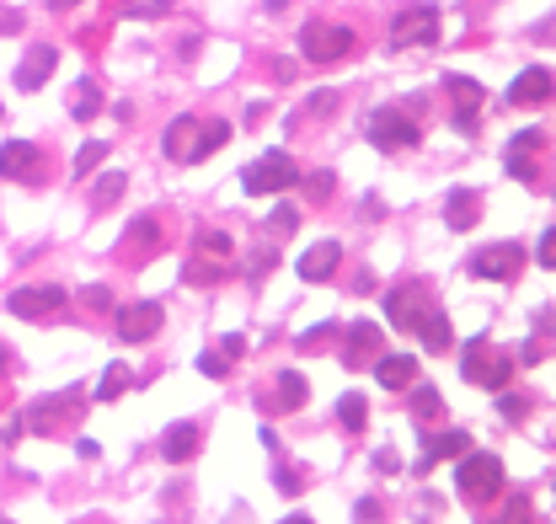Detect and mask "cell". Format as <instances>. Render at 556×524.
Segmentation results:
<instances>
[{
  "label": "cell",
  "instance_id": "obj_1",
  "mask_svg": "<svg viewBox=\"0 0 556 524\" xmlns=\"http://www.w3.org/2000/svg\"><path fill=\"white\" fill-rule=\"evenodd\" d=\"M385 316H391L401 332H417V337H423L428 353H450V343H455L450 316H444L439 305L428 300L423 284H401V289H391V295H385Z\"/></svg>",
  "mask_w": 556,
  "mask_h": 524
},
{
  "label": "cell",
  "instance_id": "obj_2",
  "mask_svg": "<svg viewBox=\"0 0 556 524\" xmlns=\"http://www.w3.org/2000/svg\"><path fill=\"white\" fill-rule=\"evenodd\" d=\"M460 460V466H455V487H460V498H466V503H492V498H498V492H503V460L498 455H455Z\"/></svg>",
  "mask_w": 556,
  "mask_h": 524
},
{
  "label": "cell",
  "instance_id": "obj_3",
  "mask_svg": "<svg viewBox=\"0 0 556 524\" xmlns=\"http://www.w3.org/2000/svg\"><path fill=\"white\" fill-rule=\"evenodd\" d=\"M295 182H300V166H295V156H284V150H268V156H257L241 172V188L252 193V198L284 193V188H295Z\"/></svg>",
  "mask_w": 556,
  "mask_h": 524
},
{
  "label": "cell",
  "instance_id": "obj_4",
  "mask_svg": "<svg viewBox=\"0 0 556 524\" xmlns=\"http://www.w3.org/2000/svg\"><path fill=\"white\" fill-rule=\"evenodd\" d=\"M439 38H444V22H439V6H428V0H417V6H407L391 22L396 49H428V43H439Z\"/></svg>",
  "mask_w": 556,
  "mask_h": 524
},
{
  "label": "cell",
  "instance_id": "obj_5",
  "mask_svg": "<svg viewBox=\"0 0 556 524\" xmlns=\"http://www.w3.org/2000/svg\"><path fill=\"white\" fill-rule=\"evenodd\" d=\"M300 54L311 59V65H337V59H348V54H353V27H337V22H305Z\"/></svg>",
  "mask_w": 556,
  "mask_h": 524
},
{
  "label": "cell",
  "instance_id": "obj_6",
  "mask_svg": "<svg viewBox=\"0 0 556 524\" xmlns=\"http://www.w3.org/2000/svg\"><path fill=\"white\" fill-rule=\"evenodd\" d=\"M466 380L487 385V391H503V385L514 380V359H508L503 348H492L487 337H476V343H466Z\"/></svg>",
  "mask_w": 556,
  "mask_h": 524
},
{
  "label": "cell",
  "instance_id": "obj_7",
  "mask_svg": "<svg viewBox=\"0 0 556 524\" xmlns=\"http://www.w3.org/2000/svg\"><path fill=\"white\" fill-rule=\"evenodd\" d=\"M236 273V252H230L225 236H204V252L188 257V284L209 289V284H225Z\"/></svg>",
  "mask_w": 556,
  "mask_h": 524
},
{
  "label": "cell",
  "instance_id": "obj_8",
  "mask_svg": "<svg viewBox=\"0 0 556 524\" xmlns=\"http://www.w3.org/2000/svg\"><path fill=\"white\" fill-rule=\"evenodd\" d=\"M369 140H375L380 150H412L417 140H423V129L412 123L407 107H380V113L369 118Z\"/></svg>",
  "mask_w": 556,
  "mask_h": 524
},
{
  "label": "cell",
  "instance_id": "obj_9",
  "mask_svg": "<svg viewBox=\"0 0 556 524\" xmlns=\"http://www.w3.org/2000/svg\"><path fill=\"white\" fill-rule=\"evenodd\" d=\"M70 305V295L59 284H33V289H17V295L6 300V311L11 316H22V321H49V316H59Z\"/></svg>",
  "mask_w": 556,
  "mask_h": 524
},
{
  "label": "cell",
  "instance_id": "obj_10",
  "mask_svg": "<svg viewBox=\"0 0 556 524\" xmlns=\"http://www.w3.org/2000/svg\"><path fill=\"white\" fill-rule=\"evenodd\" d=\"M0 177L6 182H43V150L33 140L0 145Z\"/></svg>",
  "mask_w": 556,
  "mask_h": 524
},
{
  "label": "cell",
  "instance_id": "obj_11",
  "mask_svg": "<svg viewBox=\"0 0 556 524\" xmlns=\"http://www.w3.org/2000/svg\"><path fill=\"white\" fill-rule=\"evenodd\" d=\"M519 268H524V252H519L514 241L487 246V252H476V257H471V279H498V284H508Z\"/></svg>",
  "mask_w": 556,
  "mask_h": 524
},
{
  "label": "cell",
  "instance_id": "obj_12",
  "mask_svg": "<svg viewBox=\"0 0 556 524\" xmlns=\"http://www.w3.org/2000/svg\"><path fill=\"white\" fill-rule=\"evenodd\" d=\"M161 321H166V311L156 300L123 305V311H118V337H123V343H150V337L161 332Z\"/></svg>",
  "mask_w": 556,
  "mask_h": 524
},
{
  "label": "cell",
  "instance_id": "obj_13",
  "mask_svg": "<svg viewBox=\"0 0 556 524\" xmlns=\"http://www.w3.org/2000/svg\"><path fill=\"white\" fill-rule=\"evenodd\" d=\"M444 86H450V102H455V129L460 134H476V129H482V118H476V113H482L487 91L476 86V81H466V75H450Z\"/></svg>",
  "mask_w": 556,
  "mask_h": 524
},
{
  "label": "cell",
  "instance_id": "obj_14",
  "mask_svg": "<svg viewBox=\"0 0 556 524\" xmlns=\"http://www.w3.org/2000/svg\"><path fill=\"white\" fill-rule=\"evenodd\" d=\"M380 353H385V332L375 327V321H353L348 343H343V364L348 369H364V364H375Z\"/></svg>",
  "mask_w": 556,
  "mask_h": 524
},
{
  "label": "cell",
  "instance_id": "obj_15",
  "mask_svg": "<svg viewBox=\"0 0 556 524\" xmlns=\"http://www.w3.org/2000/svg\"><path fill=\"white\" fill-rule=\"evenodd\" d=\"M471 450V434L466 428H444V434H428L423 439V455H417V471H434L439 460H455Z\"/></svg>",
  "mask_w": 556,
  "mask_h": 524
},
{
  "label": "cell",
  "instance_id": "obj_16",
  "mask_svg": "<svg viewBox=\"0 0 556 524\" xmlns=\"http://www.w3.org/2000/svg\"><path fill=\"white\" fill-rule=\"evenodd\" d=\"M54 65H59V49H54V43H33V49L22 54V65H17V86H22V91H38V86L54 75Z\"/></svg>",
  "mask_w": 556,
  "mask_h": 524
},
{
  "label": "cell",
  "instance_id": "obj_17",
  "mask_svg": "<svg viewBox=\"0 0 556 524\" xmlns=\"http://www.w3.org/2000/svg\"><path fill=\"white\" fill-rule=\"evenodd\" d=\"M337 262H343V246H337V241H316L295 268H300L305 284H321V279H332V273H337Z\"/></svg>",
  "mask_w": 556,
  "mask_h": 524
},
{
  "label": "cell",
  "instance_id": "obj_18",
  "mask_svg": "<svg viewBox=\"0 0 556 524\" xmlns=\"http://www.w3.org/2000/svg\"><path fill=\"white\" fill-rule=\"evenodd\" d=\"M156 246H161V220H150V214H145V220L129 225V236L118 241V252L129 262H145V257H156Z\"/></svg>",
  "mask_w": 556,
  "mask_h": 524
},
{
  "label": "cell",
  "instance_id": "obj_19",
  "mask_svg": "<svg viewBox=\"0 0 556 524\" xmlns=\"http://www.w3.org/2000/svg\"><path fill=\"white\" fill-rule=\"evenodd\" d=\"M551 91H556L551 86V70H524L519 81L508 86V102H514V107H546Z\"/></svg>",
  "mask_w": 556,
  "mask_h": 524
},
{
  "label": "cell",
  "instance_id": "obj_20",
  "mask_svg": "<svg viewBox=\"0 0 556 524\" xmlns=\"http://www.w3.org/2000/svg\"><path fill=\"white\" fill-rule=\"evenodd\" d=\"M305 396H311V385H305V375H295V369H289V375H278V385H273L268 396H262V407H268V412H300Z\"/></svg>",
  "mask_w": 556,
  "mask_h": 524
},
{
  "label": "cell",
  "instance_id": "obj_21",
  "mask_svg": "<svg viewBox=\"0 0 556 524\" xmlns=\"http://www.w3.org/2000/svg\"><path fill=\"white\" fill-rule=\"evenodd\" d=\"M540 145H546V134L524 129V134H519V140H514V150H508V172H514L519 182H535V177H540V166H535V156H540Z\"/></svg>",
  "mask_w": 556,
  "mask_h": 524
},
{
  "label": "cell",
  "instance_id": "obj_22",
  "mask_svg": "<svg viewBox=\"0 0 556 524\" xmlns=\"http://www.w3.org/2000/svg\"><path fill=\"white\" fill-rule=\"evenodd\" d=\"M375 375H380L385 391H407V385L417 380V359H412V353H380Z\"/></svg>",
  "mask_w": 556,
  "mask_h": 524
},
{
  "label": "cell",
  "instance_id": "obj_23",
  "mask_svg": "<svg viewBox=\"0 0 556 524\" xmlns=\"http://www.w3.org/2000/svg\"><path fill=\"white\" fill-rule=\"evenodd\" d=\"M198 444H204V428H198V423H172V428H166V439H161V455L166 460H193Z\"/></svg>",
  "mask_w": 556,
  "mask_h": 524
},
{
  "label": "cell",
  "instance_id": "obj_24",
  "mask_svg": "<svg viewBox=\"0 0 556 524\" xmlns=\"http://www.w3.org/2000/svg\"><path fill=\"white\" fill-rule=\"evenodd\" d=\"M444 220H450V230H471L476 220H482V193L455 188V193H450V204H444Z\"/></svg>",
  "mask_w": 556,
  "mask_h": 524
},
{
  "label": "cell",
  "instance_id": "obj_25",
  "mask_svg": "<svg viewBox=\"0 0 556 524\" xmlns=\"http://www.w3.org/2000/svg\"><path fill=\"white\" fill-rule=\"evenodd\" d=\"M230 140V123H220V118H209L204 123V134H198V140H193V150H188V161L198 166V161H209L214 156V150H220Z\"/></svg>",
  "mask_w": 556,
  "mask_h": 524
},
{
  "label": "cell",
  "instance_id": "obj_26",
  "mask_svg": "<svg viewBox=\"0 0 556 524\" xmlns=\"http://www.w3.org/2000/svg\"><path fill=\"white\" fill-rule=\"evenodd\" d=\"M70 113H75V123H91V118L102 113V91H97V81H75Z\"/></svg>",
  "mask_w": 556,
  "mask_h": 524
},
{
  "label": "cell",
  "instance_id": "obj_27",
  "mask_svg": "<svg viewBox=\"0 0 556 524\" xmlns=\"http://www.w3.org/2000/svg\"><path fill=\"white\" fill-rule=\"evenodd\" d=\"M407 391H412V412H417L423 423H439V418H444V402H439V391H434V385L412 380Z\"/></svg>",
  "mask_w": 556,
  "mask_h": 524
},
{
  "label": "cell",
  "instance_id": "obj_28",
  "mask_svg": "<svg viewBox=\"0 0 556 524\" xmlns=\"http://www.w3.org/2000/svg\"><path fill=\"white\" fill-rule=\"evenodd\" d=\"M193 140H198V123H193V118H177L172 129H166V156H172V161H188Z\"/></svg>",
  "mask_w": 556,
  "mask_h": 524
},
{
  "label": "cell",
  "instance_id": "obj_29",
  "mask_svg": "<svg viewBox=\"0 0 556 524\" xmlns=\"http://www.w3.org/2000/svg\"><path fill=\"white\" fill-rule=\"evenodd\" d=\"M337 418H343V428H348V434H359V428L369 423V402H364L359 391H348L343 402H337Z\"/></svg>",
  "mask_w": 556,
  "mask_h": 524
},
{
  "label": "cell",
  "instance_id": "obj_30",
  "mask_svg": "<svg viewBox=\"0 0 556 524\" xmlns=\"http://www.w3.org/2000/svg\"><path fill=\"white\" fill-rule=\"evenodd\" d=\"M123 391H129V369H123V364H107V375L97 380V402H118Z\"/></svg>",
  "mask_w": 556,
  "mask_h": 524
},
{
  "label": "cell",
  "instance_id": "obj_31",
  "mask_svg": "<svg viewBox=\"0 0 556 524\" xmlns=\"http://www.w3.org/2000/svg\"><path fill=\"white\" fill-rule=\"evenodd\" d=\"M123 188H129V177H123V172H107V177H97L91 198H97V204L107 209V204H118V198H123Z\"/></svg>",
  "mask_w": 556,
  "mask_h": 524
},
{
  "label": "cell",
  "instance_id": "obj_32",
  "mask_svg": "<svg viewBox=\"0 0 556 524\" xmlns=\"http://www.w3.org/2000/svg\"><path fill=\"white\" fill-rule=\"evenodd\" d=\"M102 161H107V145H102V140L81 145V156H75V177H91V172H97Z\"/></svg>",
  "mask_w": 556,
  "mask_h": 524
},
{
  "label": "cell",
  "instance_id": "obj_33",
  "mask_svg": "<svg viewBox=\"0 0 556 524\" xmlns=\"http://www.w3.org/2000/svg\"><path fill=\"white\" fill-rule=\"evenodd\" d=\"M300 182H305V193H311L316 204H321V198H332V188H337V177H332V172H311V177L300 172Z\"/></svg>",
  "mask_w": 556,
  "mask_h": 524
},
{
  "label": "cell",
  "instance_id": "obj_34",
  "mask_svg": "<svg viewBox=\"0 0 556 524\" xmlns=\"http://www.w3.org/2000/svg\"><path fill=\"white\" fill-rule=\"evenodd\" d=\"M337 102H343V97H337V91H311V102H305V113H316V118H332V113H337Z\"/></svg>",
  "mask_w": 556,
  "mask_h": 524
},
{
  "label": "cell",
  "instance_id": "obj_35",
  "mask_svg": "<svg viewBox=\"0 0 556 524\" xmlns=\"http://www.w3.org/2000/svg\"><path fill=\"white\" fill-rule=\"evenodd\" d=\"M327 337H332V327H311L305 337H295V348H300V353H316L321 343H327Z\"/></svg>",
  "mask_w": 556,
  "mask_h": 524
},
{
  "label": "cell",
  "instance_id": "obj_36",
  "mask_svg": "<svg viewBox=\"0 0 556 524\" xmlns=\"http://www.w3.org/2000/svg\"><path fill=\"white\" fill-rule=\"evenodd\" d=\"M172 11V0H139V6H129V17H166Z\"/></svg>",
  "mask_w": 556,
  "mask_h": 524
},
{
  "label": "cell",
  "instance_id": "obj_37",
  "mask_svg": "<svg viewBox=\"0 0 556 524\" xmlns=\"http://www.w3.org/2000/svg\"><path fill=\"white\" fill-rule=\"evenodd\" d=\"M198 369H204L209 380H220L225 369H230V359H225V353H204V359H198Z\"/></svg>",
  "mask_w": 556,
  "mask_h": 524
},
{
  "label": "cell",
  "instance_id": "obj_38",
  "mask_svg": "<svg viewBox=\"0 0 556 524\" xmlns=\"http://www.w3.org/2000/svg\"><path fill=\"white\" fill-rule=\"evenodd\" d=\"M81 300L91 305V311H107V305H113V295H107L102 284H91V289H81Z\"/></svg>",
  "mask_w": 556,
  "mask_h": 524
},
{
  "label": "cell",
  "instance_id": "obj_39",
  "mask_svg": "<svg viewBox=\"0 0 556 524\" xmlns=\"http://www.w3.org/2000/svg\"><path fill=\"white\" fill-rule=\"evenodd\" d=\"M503 519L508 524H524V519H530V498H514V503L503 508Z\"/></svg>",
  "mask_w": 556,
  "mask_h": 524
},
{
  "label": "cell",
  "instance_id": "obj_40",
  "mask_svg": "<svg viewBox=\"0 0 556 524\" xmlns=\"http://www.w3.org/2000/svg\"><path fill=\"white\" fill-rule=\"evenodd\" d=\"M289 230H295V214H273V220H268V236H289Z\"/></svg>",
  "mask_w": 556,
  "mask_h": 524
},
{
  "label": "cell",
  "instance_id": "obj_41",
  "mask_svg": "<svg viewBox=\"0 0 556 524\" xmlns=\"http://www.w3.org/2000/svg\"><path fill=\"white\" fill-rule=\"evenodd\" d=\"M273 487L278 492H300V476L295 471H273Z\"/></svg>",
  "mask_w": 556,
  "mask_h": 524
},
{
  "label": "cell",
  "instance_id": "obj_42",
  "mask_svg": "<svg viewBox=\"0 0 556 524\" xmlns=\"http://www.w3.org/2000/svg\"><path fill=\"white\" fill-rule=\"evenodd\" d=\"M6 33H22V11H0V38Z\"/></svg>",
  "mask_w": 556,
  "mask_h": 524
},
{
  "label": "cell",
  "instance_id": "obj_43",
  "mask_svg": "<svg viewBox=\"0 0 556 524\" xmlns=\"http://www.w3.org/2000/svg\"><path fill=\"white\" fill-rule=\"evenodd\" d=\"M551 246H556V230H546V236H540V268H551V262H556Z\"/></svg>",
  "mask_w": 556,
  "mask_h": 524
},
{
  "label": "cell",
  "instance_id": "obj_44",
  "mask_svg": "<svg viewBox=\"0 0 556 524\" xmlns=\"http://www.w3.org/2000/svg\"><path fill=\"white\" fill-rule=\"evenodd\" d=\"M503 412H508V418H524V412H530V402H524V396H503Z\"/></svg>",
  "mask_w": 556,
  "mask_h": 524
},
{
  "label": "cell",
  "instance_id": "obj_45",
  "mask_svg": "<svg viewBox=\"0 0 556 524\" xmlns=\"http://www.w3.org/2000/svg\"><path fill=\"white\" fill-rule=\"evenodd\" d=\"M353 519H380V503H375V498H364L359 508H353Z\"/></svg>",
  "mask_w": 556,
  "mask_h": 524
},
{
  "label": "cell",
  "instance_id": "obj_46",
  "mask_svg": "<svg viewBox=\"0 0 556 524\" xmlns=\"http://www.w3.org/2000/svg\"><path fill=\"white\" fill-rule=\"evenodd\" d=\"M49 6H54V11H75L81 0H49Z\"/></svg>",
  "mask_w": 556,
  "mask_h": 524
},
{
  "label": "cell",
  "instance_id": "obj_47",
  "mask_svg": "<svg viewBox=\"0 0 556 524\" xmlns=\"http://www.w3.org/2000/svg\"><path fill=\"white\" fill-rule=\"evenodd\" d=\"M6 364H11V359H6V348H0V369H6Z\"/></svg>",
  "mask_w": 556,
  "mask_h": 524
}]
</instances>
